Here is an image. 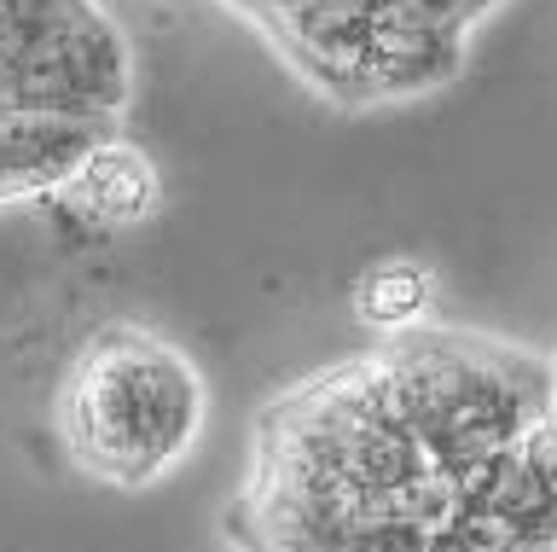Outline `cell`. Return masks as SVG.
I'll return each mask as SVG.
<instances>
[{"label": "cell", "instance_id": "obj_7", "mask_svg": "<svg viewBox=\"0 0 557 552\" xmlns=\"http://www.w3.org/2000/svg\"><path fill=\"white\" fill-rule=\"evenodd\" d=\"M99 123H47V116H0V204L47 198L99 140Z\"/></svg>", "mask_w": 557, "mask_h": 552}, {"label": "cell", "instance_id": "obj_1", "mask_svg": "<svg viewBox=\"0 0 557 552\" xmlns=\"http://www.w3.org/2000/svg\"><path fill=\"white\" fill-rule=\"evenodd\" d=\"M203 413L209 390L186 349L146 326H111L76 355L52 419L82 477L151 489L198 447Z\"/></svg>", "mask_w": 557, "mask_h": 552}, {"label": "cell", "instance_id": "obj_9", "mask_svg": "<svg viewBox=\"0 0 557 552\" xmlns=\"http://www.w3.org/2000/svg\"><path fill=\"white\" fill-rule=\"evenodd\" d=\"M494 7L499 0H418V12H430V19H442L453 29H476Z\"/></svg>", "mask_w": 557, "mask_h": 552}, {"label": "cell", "instance_id": "obj_4", "mask_svg": "<svg viewBox=\"0 0 557 552\" xmlns=\"http://www.w3.org/2000/svg\"><path fill=\"white\" fill-rule=\"evenodd\" d=\"M256 29L273 41V53L313 94H325L331 106H360L366 53H372V29H377L372 7H355V0H308V7L261 19Z\"/></svg>", "mask_w": 557, "mask_h": 552}, {"label": "cell", "instance_id": "obj_3", "mask_svg": "<svg viewBox=\"0 0 557 552\" xmlns=\"http://www.w3.org/2000/svg\"><path fill=\"white\" fill-rule=\"evenodd\" d=\"M134 47L104 0H0V116L116 128Z\"/></svg>", "mask_w": 557, "mask_h": 552}, {"label": "cell", "instance_id": "obj_5", "mask_svg": "<svg viewBox=\"0 0 557 552\" xmlns=\"http://www.w3.org/2000/svg\"><path fill=\"white\" fill-rule=\"evenodd\" d=\"M470 29H453L430 12L383 7L372 29V53H366V88L360 106H400V99L442 94L465 71Z\"/></svg>", "mask_w": 557, "mask_h": 552}, {"label": "cell", "instance_id": "obj_6", "mask_svg": "<svg viewBox=\"0 0 557 552\" xmlns=\"http://www.w3.org/2000/svg\"><path fill=\"white\" fill-rule=\"evenodd\" d=\"M59 198L76 204L94 228H139V221H151L157 204H163V181H157V163L146 151L111 128L87 146V158L76 169H70Z\"/></svg>", "mask_w": 557, "mask_h": 552}, {"label": "cell", "instance_id": "obj_2", "mask_svg": "<svg viewBox=\"0 0 557 552\" xmlns=\"http://www.w3.org/2000/svg\"><path fill=\"white\" fill-rule=\"evenodd\" d=\"M377 360L389 372L400 419L442 477H459L482 454L522 442L529 425L557 407L546 372L529 355L494 349V343L412 326L383 343Z\"/></svg>", "mask_w": 557, "mask_h": 552}, {"label": "cell", "instance_id": "obj_8", "mask_svg": "<svg viewBox=\"0 0 557 552\" xmlns=\"http://www.w3.org/2000/svg\"><path fill=\"white\" fill-rule=\"evenodd\" d=\"M430 297H435V280L424 262H407V256H395V262H377L360 273L355 285V315L372 326V332H412V326H424L430 315Z\"/></svg>", "mask_w": 557, "mask_h": 552}, {"label": "cell", "instance_id": "obj_11", "mask_svg": "<svg viewBox=\"0 0 557 552\" xmlns=\"http://www.w3.org/2000/svg\"><path fill=\"white\" fill-rule=\"evenodd\" d=\"M534 552H557V524L546 529V535H540V541H534Z\"/></svg>", "mask_w": 557, "mask_h": 552}, {"label": "cell", "instance_id": "obj_10", "mask_svg": "<svg viewBox=\"0 0 557 552\" xmlns=\"http://www.w3.org/2000/svg\"><path fill=\"white\" fill-rule=\"evenodd\" d=\"M424 552H476V547H470L453 524H435V529L424 535Z\"/></svg>", "mask_w": 557, "mask_h": 552}]
</instances>
